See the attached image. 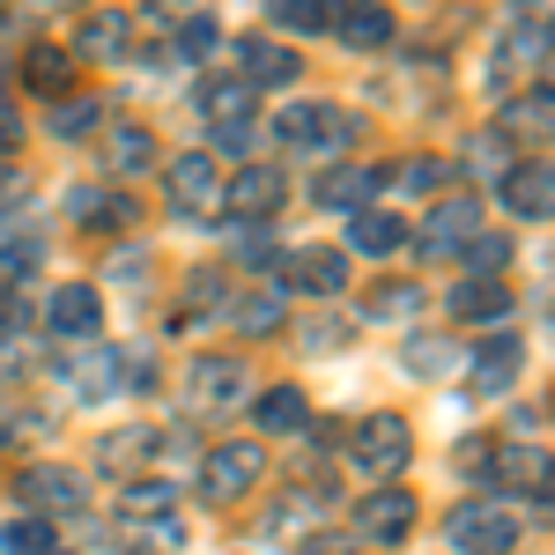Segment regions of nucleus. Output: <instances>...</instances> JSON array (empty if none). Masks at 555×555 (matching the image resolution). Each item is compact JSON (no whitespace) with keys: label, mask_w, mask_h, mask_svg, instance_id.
Masks as SVG:
<instances>
[{"label":"nucleus","mask_w":555,"mask_h":555,"mask_svg":"<svg viewBox=\"0 0 555 555\" xmlns=\"http://www.w3.org/2000/svg\"><path fill=\"white\" fill-rule=\"evenodd\" d=\"M164 193H171V215L178 222H193V230H208L215 215H222V171H215V156H171V171H164Z\"/></svg>","instance_id":"1"},{"label":"nucleus","mask_w":555,"mask_h":555,"mask_svg":"<svg viewBox=\"0 0 555 555\" xmlns=\"http://www.w3.org/2000/svg\"><path fill=\"white\" fill-rule=\"evenodd\" d=\"M245 363L237 356H201L193 371H185V415H230L237 400H245Z\"/></svg>","instance_id":"2"},{"label":"nucleus","mask_w":555,"mask_h":555,"mask_svg":"<svg viewBox=\"0 0 555 555\" xmlns=\"http://www.w3.org/2000/svg\"><path fill=\"white\" fill-rule=\"evenodd\" d=\"M408 460H415V429H408V415H371V423L356 429V467L371 474V481H392Z\"/></svg>","instance_id":"3"},{"label":"nucleus","mask_w":555,"mask_h":555,"mask_svg":"<svg viewBox=\"0 0 555 555\" xmlns=\"http://www.w3.org/2000/svg\"><path fill=\"white\" fill-rule=\"evenodd\" d=\"M259 467H267V452H259V444H215L208 460H201V496H208L215 512H222V504L253 496Z\"/></svg>","instance_id":"4"},{"label":"nucleus","mask_w":555,"mask_h":555,"mask_svg":"<svg viewBox=\"0 0 555 555\" xmlns=\"http://www.w3.org/2000/svg\"><path fill=\"white\" fill-rule=\"evenodd\" d=\"M282 201H289V171L282 164H245L237 178H222V215H237V222H259Z\"/></svg>","instance_id":"5"},{"label":"nucleus","mask_w":555,"mask_h":555,"mask_svg":"<svg viewBox=\"0 0 555 555\" xmlns=\"http://www.w3.org/2000/svg\"><path fill=\"white\" fill-rule=\"evenodd\" d=\"M518 518L496 512V504H460L452 512V555H512Z\"/></svg>","instance_id":"6"},{"label":"nucleus","mask_w":555,"mask_h":555,"mask_svg":"<svg viewBox=\"0 0 555 555\" xmlns=\"http://www.w3.org/2000/svg\"><path fill=\"white\" fill-rule=\"evenodd\" d=\"M274 141H282V149H341L348 112L341 104H289V112L274 119Z\"/></svg>","instance_id":"7"},{"label":"nucleus","mask_w":555,"mask_h":555,"mask_svg":"<svg viewBox=\"0 0 555 555\" xmlns=\"http://www.w3.org/2000/svg\"><path fill=\"white\" fill-rule=\"evenodd\" d=\"M356 533L378 541V548H400V541L415 533V496H408V489H371V496L356 504Z\"/></svg>","instance_id":"8"},{"label":"nucleus","mask_w":555,"mask_h":555,"mask_svg":"<svg viewBox=\"0 0 555 555\" xmlns=\"http://www.w3.org/2000/svg\"><path fill=\"white\" fill-rule=\"evenodd\" d=\"M96 319H104V297H96L89 282H60V289L44 297V326H52V341H89Z\"/></svg>","instance_id":"9"},{"label":"nucleus","mask_w":555,"mask_h":555,"mask_svg":"<svg viewBox=\"0 0 555 555\" xmlns=\"http://www.w3.org/2000/svg\"><path fill=\"white\" fill-rule=\"evenodd\" d=\"M504 208H512L518 222H548V208H555V171H548V156H518L512 171H504Z\"/></svg>","instance_id":"10"},{"label":"nucleus","mask_w":555,"mask_h":555,"mask_svg":"<svg viewBox=\"0 0 555 555\" xmlns=\"http://www.w3.org/2000/svg\"><path fill=\"white\" fill-rule=\"evenodd\" d=\"M297 282L304 297H341L348 289V253H334V245H304V253L282 259V289Z\"/></svg>","instance_id":"11"},{"label":"nucleus","mask_w":555,"mask_h":555,"mask_svg":"<svg viewBox=\"0 0 555 555\" xmlns=\"http://www.w3.org/2000/svg\"><path fill=\"white\" fill-rule=\"evenodd\" d=\"M474 230H481V208H474V193H444L423 222V253H460Z\"/></svg>","instance_id":"12"},{"label":"nucleus","mask_w":555,"mask_h":555,"mask_svg":"<svg viewBox=\"0 0 555 555\" xmlns=\"http://www.w3.org/2000/svg\"><path fill=\"white\" fill-rule=\"evenodd\" d=\"M75 52H82V60H127V52H133V15H119V8H96V15H82Z\"/></svg>","instance_id":"13"},{"label":"nucleus","mask_w":555,"mask_h":555,"mask_svg":"<svg viewBox=\"0 0 555 555\" xmlns=\"http://www.w3.org/2000/svg\"><path fill=\"white\" fill-rule=\"evenodd\" d=\"M237 60H245V89H282L297 82V52L274 38H237Z\"/></svg>","instance_id":"14"},{"label":"nucleus","mask_w":555,"mask_h":555,"mask_svg":"<svg viewBox=\"0 0 555 555\" xmlns=\"http://www.w3.org/2000/svg\"><path fill=\"white\" fill-rule=\"evenodd\" d=\"M253 423L267 429V437H297V429H311V400H304L297 385H267L253 400Z\"/></svg>","instance_id":"15"},{"label":"nucleus","mask_w":555,"mask_h":555,"mask_svg":"<svg viewBox=\"0 0 555 555\" xmlns=\"http://www.w3.org/2000/svg\"><path fill=\"white\" fill-rule=\"evenodd\" d=\"M23 504H30V512H82V474L30 467L23 474Z\"/></svg>","instance_id":"16"},{"label":"nucleus","mask_w":555,"mask_h":555,"mask_svg":"<svg viewBox=\"0 0 555 555\" xmlns=\"http://www.w3.org/2000/svg\"><path fill=\"white\" fill-rule=\"evenodd\" d=\"M518 363H526V341H481L467 356V385L474 392H504L518 378Z\"/></svg>","instance_id":"17"},{"label":"nucleus","mask_w":555,"mask_h":555,"mask_svg":"<svg viewBox=\"0 0 555 555\" xmlns=\"http://www.w3.org/2000/svg\"><path fill=\"white\" fill-rule=\"evenodd\" d=\"M512 282H460L452 289V319L460 326H489V319H512Z\"/></svg>","instance_id":"18"},{"label":"nucleus","mask_w":555,"mask_h":555,"mask_svg":"<svg viewBox=\"0 0 555 555\" xmlns=\"http://www.w3.org/2000/svg\"><path fill=\"white\" fill-rule=\"evenodd\" d=\"M348 245H356V253H371V259H385V253H400V245H408V222H400V215H385V208H356V215H348Z\"/></svg>","instance_id":"19"},{"label":"nucleus","mask_w":555,"mask_h":555,"mask_svg":"<svg viewBox=\"0 0 555 555\" xmlns=\"http://www.w3.org/2000/svg\"><path fill=\"white\" fill-rule=\"evenodd\" d=\"M489 481H504V489H548V452H526V444H504V452H489L481 460Z\"/></svg>","instance_id":"20"},{"label":"nucleus","mask_w":555,"mask_h":555,"mask_svg":"<svg viewBox=\"0 0 555 555\" xmlns=\"http://www.w3.org/2000/svg\"><path fill=\"white\" fill-rule=\"evenodd\" d=\"M334 30H341L356 52H385V44H392V8L356 0V8H341V15H334Z\"/></svg>","instance_id":"21"},{"label":"nucleus","mask_w":555,"mask_h":555,"mask_svg":"<svg viewBox=\"0 0 555 555\" xmlns=\"http://www.w3.org/2000/svg\"><path fill=\"white\" fill-rule=\"evenodd\" d=\"M378 185H385V164H356V171H326L319 178V201H326V208H363Z\"/></svg>","instance_id":"22"},{"label":"nucleus","mask_w":555,"mask_h":555,"mask_svg":"<svg viewBox=\"0 0 555 555\" xmlns=\"http://www.w3.org/2000/svg\"><path fill=\"white\" fill-rule=\"evenodd\" d=\"M460 267H467V282H496V274L512 267V237H496V230H474L467 245H460Z\"/></svg>","instance_id":"23"},{"label":"nucleus","mask_w":555,"mask_h":555,"mask_svg":"<svg viewBox=\"0 0 555 555\" xmlns=\"http://www.w3.org/2000/svg\"><path fill=\"white\" fill-rule=\"evenodd\" d=\"M104 164H112L119 178L149 171V164H156V133H149V127H112V141H104Z\"/></svg>","instance_id":"24"},{"label":"nucleus","mask_w":555,"mask_h":555,"mask_svg":"<svg viewBox=\"0 0 555 555\" xmlns=\"http://www.w3.org/2000/svg\"><path fill=\"white\" fill-rule=\"evenodd\" d=\"M178 512V489L171 481H133L127 496H119V518H141V526H164Z\"/></svg>","instance_id":"25"},{"label":"nucleus","mask_w":555,"mask_h":555,"mask_svg":"<svg viewBox=\"0 0 555 555\" xmlns=\"http://www.w3.org/2000/svg\"><path fill=\"white\" fill-rule=\"evenodd\" d=\"M230 319H237V334H253V341H259V334H274V326L289 319V289H259V297H245Z\"/></svg>","instance_id":"26"},{"label":"nucleus","mask_w":555,"mask_h":555,"mask_svg":"<svg viewBox=\"0 0 555 555\" xmlns=\"http://www.w3.org/2000/svg\"><path fill=\"white\" fill-rule=\"evenodd\" d=\"M460 363H467V341H429V334L408 341V371H415V378H444V371H460Z\"/></svg>","instance_id":"27"},{"label":"nucleus","mask_w":555,"mask_h":555,"mask_svg":"<svg viewBox=\"0 0 555 555\" xmlns=\"http://www.w3.org/2000/svg\"><path fill=\"white\" fill-rule=\"evenodd\" d=\"M67 75H75V52H60V44H38V52L23 60V82L38 89V96H52V89H67Z\"/></svg>","instance_id":"28"},{"label":"nucleus","mask_w":555,"mask_h":555,"mask_svg":"<svg viewBox=\"0 0 555 555\" xmlns=\"http://www.w3.org/2000/svg\"><path fill=\"white\" fill-rule=\"evenodd\" d=\"M222 289H230V274H215V267H201V274H185V304L171 311V326H193L201 311H215V304H222Z\"/></svg>","instance_id":"29"},{"label":"nucleus","mask_w":555,"mask_h":555,"mask_svg":"<svg viewBox=\"0 0 555 555\" xmlns=\"http://www.w3.org/2000/svg\"><path fill=\"white\" fill-rule=\"evenodd\" d=\"M119 378H127V363H119L112 348H96V356H82V363H75V392H89V400L119 392Z\"/></svg>","instance_id":"30"},{"label":"nucleus","mask_w":555,"mask_h":555,"mask_svg":"<svg viewBox=\"0 0 555 555\" xmlns=\"http://www.w3.org/2000/svg\"><path fill=\"white\" fill-rule=\"evenodd\" d=\"M334 15H341V0H274V23L282 30H334Z\"/></svg>","instance_id":"31"},{"label":"nucleus","mask_w":555,"mask_h":555,"mask_svg":"<svg viewBox=\"0 0 555 555\" xmlns=\"http://www.w3.org/2000/svg\"><path fill=\"white\" fill-rule=\"evenodd\" d=\"M75 215H82L89 230H133V201L127 193H82Z\"/></svg>","instance_id":"32"},{"label":"nucleus","mask_w":555,"mask_h":555,"mask_svg":"<svg viewBox=\"0 0 555 555\" xmlns=\"http://www.w3.org/2000/svg\"><path fill=\"white\" fill-rule=\"evenodd\" d=\"M201 104H208L215 127H245V112H253V89H245V82H208V89H201Z\"/></svg>","instance_id":"33"},{"label":"nucleus","mask_w":555,"mask_h":555,"mask_svg":"<svg viewBox=\"0 0 555 555\" xmlns=\"http://www.w3.org/2000/svg\"><path fill=\"white\" fill-rule=\"evenodd\" d=\"M96 119H104V104H96V96H60V112H52V133H60V141H82Z\"/></svg>","instance_id":"34"},{"label":"nucleus","mask_w":555,"mask_h":555,"mask_svg":"<svg viewBox=\"0 0 555 555\" xmlns=\"http://www.w3.org/2000/svg\"><path fill=\"white\" fill-rule=\"evenodd\" d=\"M504 60H512V67H541V60H548V23H541V15L518 23L512 44H504Z\"/></svg>","instance_id":"35"},{"label":"nucleus","mask_w":555,"mask_h":555,"mask_svg":"<svg viewBox=\"0 0 555 555\" xmlns=\"http://www.w3.org/2000/svg\"><path fill=\"white\" fill-rule=\"evenodd\" d=\"M385 185H400V193H429V185H444V164L437 156H408V164H392Z\"/></svg>","instance_id":"36"},{"label":"nucleus","mask_w":555,"mask_h":555,"mask_svg":"<svg viewBox=\"0 0 555 555\" xmlns=\"http://www.w3.org/2000/svg\"><path fill=\"white\" fill-rule=\"evenodd\" d=\"M415 304H423L415 282H385V289H371V311H378V319H415Z\"/></svg>","instance_id":"37"},{"label":"nucleus","mask_w":555,"mask_h":555,"mask_svg":"<svg viewBox=\"0 0 555 555\" xmlns=\"http://www.w3.org/2000/svg\"><path fill=\"white\" fill-rule=\"evenodd\" d=\"M141 452H156V429H112V437H104V452H96V460H104V467H112V460H141Z\"/></svg>","instance_id":"38"},{"label":"nucleus","mask_w":555,"mask_h":555,"mask_svg":"<svg viewBox=\"0 0 555 555\" xmlns=\"http://www.w3.org/2000/svg\"><path fill=\"white\" fill-rule=\"evenodd\" d=\"M215 44H222L215 15H185V30H178V52H185V60H208Z\"/></svg>","instance_id":"39"},{"label":"nucleus","mask_w":555,"mask_h":555,"mask_svg":"<svg viewBox=\"0 0 555 555\" xmlns=\"http://www.w3.org/2000/svg\"><path fill=\"white\" fill-rule=\"evenodd\" d=\"M548 104H555V96H548V82H533V89H526V96L512 104V127H533V133H548Z\"/></svg>","instance_id":"40"},{"label":"nucleus","mask_w":555,"mask_h":555,"mask_svg":"<svg viewBox=\"0 0 555 555\" xmlns=\"http://www.w3.org/2000/svg\"><path fill=\"white\" fill-rule=\"evenodd\" d=\"M8 548L15 555H52V526H44V518H15V526H8Z\"/></svg>","instance_id":"41"},{"label":"nucleus","mask_w":555,"mask_h":555,"mask_svg":"<svg viewBox=\"0 0 555 555\" xmlns=\"http://www.w3.org/2000/svg\"><path fill=\"white\" fill-rule=\"evenodd\" d=\"M267 526H274V533H289V526H297V533H304V526H311V496H282Z\"/></svg>","instance_id":"42"},{"label":"nucleus","mask_w":555,"mask_h":555,"mask_svg":"<svg viewBox=\"0 0 555 555\" xmlns=\"http://www.w3.org/2000/svg\"><path fill=\"white\" fill-rule=\"evenodd\" d=\"M304 348H311V356L341 348V319H311V326H304Z\"/></svg>","instance_id":"43"},{"label":"nucleus","mask_w":555,"mask_h":555,"mask_svg":"<svg viewBox=\"0 0 555 555\" xmlns=\"http://www.w3.org/2000/svg\"><path fill=\"white\" fill-rule=\"evenodd\" d=\"M474 164H481V171H512V164H504V133H481V141H474Z\"/></svg>","instance_id":"44"},{"label":"nucleus","mask_w":555,"mask_h":555,"mask_svg":"<svg viewBox=\"0 0 555 555\" xmlns=\"http://www.w3.org/2000/svg\"><path fill=\"white\" fill-rule=\"evenodd\" d=\"M304 555H356L348 541H304Z\"/></svg>","instance_id":"45"},{"label":"nucleus","mask_w":555,"mask_h":555,"mask_svg":"<svg viewBox=\"0 0 555 555\" xmlns=\"http://www.w3.org/2000/svg\"><path fill=\"white\" fill-rule=\"evenodd\" d=\"M15 141H23V127H15V119H8V112H0V156H8V149H15Z\"/></svg>","instance_id":"46"},{"label":"nucleus","mask_w":555,"mask_h":555,"mask_svg":"<svg viewBox=\"0 0 555 555\" xmlns=\"http://www.w3.org/2000/svg\"><path fill=\"white\" fill-rule=\"evenodd\" d=\"M8 326H15V311H8V304H0V348H8Z\"/></svg>","instance_id":"47"},{"label":"nucleus","mask_w":555,"mask_h":555,"mask_svg":"<svg viewBox=\"0 0 555 555\" xmlns=\"http://www.w3.org/2000/svg\"><path fill=\"white\" fill-rule=\"evenodd\" d=\"M8 193H15V171H8V164H0V201H8Z\"/></svg>","instance_id":"48"},{"label":"nucleus","mask_w":555,"mask_h":555,"mask_svg":"<svg viewBox=\"0 0 555 555\" xmlns=\"http://www.w3.org/2000/svg\"><path fill=\"white\" fill-rule=\"evenodd\" d=\"M156 8H164V15H171V8H185V0H156Z\"/></svg>","instance_id":"49"},{"label":"nucleus","mask_w":555,"mask_h":555,"mask_svg":"<svg viewBox=\"0 0 555 555\" xmlns=\"http://www.w3.org/2000/svg\"><path fill=\"white\" fill-rule=\"evenodd\" d=\"M512 8H533V15H541V0H512Z\"/></svg>","instance_id":"50"},{"label":"nucleus","mask_w":555,"mask_h":555,"mask_svg":"<svg viewBox=\"0 0 555 555\" xmlns=\"http://www.w3.org/2000/svg\"><path fill=\"white\" fill-rule=\"evenodd\" d=\"M0 75H8V67H0Z\"/></svg>","instance_id":"51"},{"label":"nucleus","mask_w":555,"mask_h":555,"mask_svg":"<svg viewBox=\"0 0 555 555\" xmlns=\"http://www.w3.org/2000/svg\"><path fill=\"white\" fill-rule=\"evenodd\" d=\"M0 8H8V0H0Z\"/></svg>","instance_id":"52"}]
</instances>
